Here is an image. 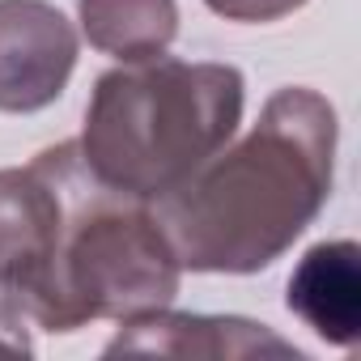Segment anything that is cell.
<instances>
[{"label": "cell", "mask_w": 361, "mask_h": 361, "mask_svg": "<svg viewBox=\"0 0 361 361\" xmlns=\"http://www.w3.org/2000/svg\"><path fill=\"white\" fill-rule=\"evenodd\" d=\"M204 5L226 22H276L302 9L306 0H204Z\"/></svg>", "instance_id": "9c48e42d"}, {"label": "cell", "mask_w": 361, "mask_h": 361, "mask_svg": "<svg viewBox=\"0 0 361 361\" xmlns=\"http://www.w3.org/2000/svg\"><path fill=\"white\" fill-rule=\"evenodd\" d=\"M243 106L247 81L234 64H188L166 51L128 60L94 81L77 149L102 188L157 204L226 149Z\"/></svg>", "instance_id": "7a4b0ae2"}, {"label": "cell", "mask_w": 361, "mask_h": 361, "mask_svg": "<svg viewBox=\"0 0 361 361\" xmlns=\"http://www.w3.org/2000/svg\"><path fill=\"white\" fill-rule=\"evenodd\" d=\"M115 353H157V357H209V361H247V357H281V361H306L302 348L268 331L264 323L234 319V314H174V310H149L136 319H123V331L106 344V357Z\"/></svg>", "instance_id": "8992f818"}, {"label": "cell", "mask_w": 361, "mask_h": 361, "mask_svg": "<svg viewBox=\"0 0 361 361\" xmlns=\"http://www.w3.org/2000/svg\"><path fill=\"white\" fill-rule=\"evenodd\" d=\"M289 310L327 344L353 348L361 331V268L357 243H319L289 276Z\"/></svg>", "instance_id": "52a82bcc"}, {"label": "cell", "mask_w": 361, "mask_h": 361, "mask_svg": "<svg viewBox=\"0 0 361 361\" xmlns=\"http://www.w3.org/2000/svg\"><path fill=\"white\" fill-rule=\"evenodd\" d=\"M81 30L90 47L115 60H149L161 56L178 35L174 0H81Z\"/></svg>", "instance_id": "ba28073f"}, {"label": "cell", "mask_w": 361, "mask_h": 361, "mask_svg": "<svg viewBox=\"0 0 361 361\" xmlns=\"http://www.w3.org/2000/svg\"><path fill=\"white\" fill-rule=\"evenodd\" d=\"M77 140L43 149L30 166L0 170V293L18 310L39 289L68 213Z\"/></svg>", "instance_id": "277c9868"}, {"label": "cell", "mask_w": 361, "mask_h": 361, "mask_svg": "<svg viewBox=\"0 0 361 361\" xmlns=\"http://www.w3.org/2000/svg\"><path fill=\"white\" fill-rule=\"evenodd\" d=\"M0 348H13V353H35L30 336H26V314L0 293Z\"/></svg>", "instance_id": "30bf717a"}, {"label": "cell", "mask_w": 361, "mask_h": 361, "mask_svg": "<svg viewBox=\"0 0 361 361\" xmlns=\"http://www.w3.org/2000/svg\"><path fill=\"white\" fill-rule=\"evenodd\" d=\"M336 140V106L323 94L276 90L234 149H217L183 188L157 200L153 213L178 264L230 276L272 268L331 196Z\"/></svg>", "instance_id": "6da1fadb"}, {"label": "cell", "mask_w": 361, "mask_h": 361, "mask_svg": "<svg viewBox=\"0 0 361 361\" xmlns=\"http://www.w3.org/2000/svg\"><path fill=\"white\" fill-rule=\"evenodd\" d=\"M77 68V30L47 0H0V111L51 106Z\"/></svg>", "instance_id": "5b68a950"}, {"label": "cell", "mask_w": 361, "mask_h": 361, "mask_svg": "<svg viewBox=\"0 0 361 361\" xmlns=\"http://www.w3.org/2000/svg\"><path fill=\"white\" fill-rule=\"evenodd\" d=\"M178 276L183 264L153 204L102 188L77 149L64 230L22 314L47 331H77L94 319H136L170 306Z\"/></svg>", "instance_id": "3957f363"}]
</instances>
